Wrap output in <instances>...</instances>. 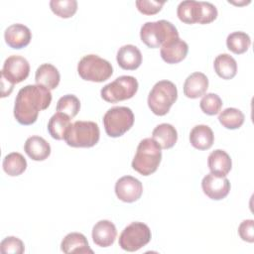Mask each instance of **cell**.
Returning a JSON list of instances; mask_svg holds the SVG:
<instances>
[{
	"label": "cell",
	"mask_w": 254,
	"mask_h": 254,
	"mask_svg": "<svg viewBox=\"0 0 254 254\" xmlns=\"http://www.w3.org/2000/svg\"><path fill=\"white\" fill-rule=\"evenodd\" d=\"M152 234L149 226L143 222L135 221L127 225L119 236V246L128 252H134L151 240Z\"/></svg>",
	"instance_id": "cell-9"
},
{
	"label": "cell",
	"mask_w": 254,
	"mask_h": 254,
	"mask_svg": "<svg viewBox=\"0 0 254 254\" xmlns=\"http://www.w3.org/2000/svg\"><path fill=\"white\" fill-rule=\"evenodd\" d=\"M152 139H154L162 149H170L177 143L178 132L173 125L162 123L154 128Z\"/></svg>",
	"instance_id": "cell-23"
},
{
	"label": "cell",
	"mask_w": 254,
	"mask_h": 254,
	"mask_svg": "<svg viewBox=\"0 0 254 254\" xmlns=\"http://www.w3.org/2000/svg\"><path fill=\"white\" fill-rule=\"evenodd\" d=\"M238 234L240 238L246 242H254V220L246 219L243 220L238 226Z\"/></svg>",
	"instance_id": "cell-36"
},
{
	"label": "cell",
	"mask_w": 254,
	"mask_h": 254,
	"mask_svg": "<svg viewBox=\"0 0 254 254\" xmlns=\"http://www.w3.org/2000/svg\"><path fill=\"white\" fill-rule=\"evenodd\" d=\"M208 88V78L202 72L190 74L184 83V94L191 99L198 98L205 94Z\"/></svg>",
	"instance_id": "cell-17"
},
{
	"label": "cell",
	"mask_w": 254,
	"mask_h": 254,
	"mask_svg": "<svg viewBox=\"0 0 254 254\" xmlns=\"http://www.w3.org/2000/svg\"><path fill=\"white\" fill-rule=\"evenodd\" d=\"M217 17L216 7L204 1H199V14H198V24H209L213 22Z\"/></svg>",
	"instance_id": "cell-34"
},
{
	"label": "cell",
	"mask_w": 254,
	"mask_h": 254,
	"mask_svg": "<svg viewBox=\"0 0 254 254\" xmlns=\"http://www.w3.org/2000/svg\"><path fill=\"white\" fill-rule=\"evenodd\" d=\"M99 137V127L95 122L75 121L69 126L64 140L73 148H90L98 143Z\"/></svg>",
	"instance_id": "cell-5"
},
{
	"label": "cell",
	"mask_w": 254,
	"mask_h": 254,
	"mask_svg": "<svg viewBox=\"0 0 254 254\" xmlns=\"http://www.w3.org/2000/svg\"><path fill=\"white\" fill-rule=\"evenodd\" d=\"M251 45V39L245 32H233L226 38L227 49L236 55L244 54Z\"/></svg>",
	"instance_id": "cell-28"
},
{
	"label": "cell",
	"mask_w": 254,
	"mask_h": 254,
	"mask_svg": "<svg viewBox=\"0 0 254 254\" xmlns=\"http://www.w3.org/2000/svg\"><path fill=\"white\" fill-rule=\"evenodd\" d=\"M245 116L243 112L234 107H228L221 111L218 115L220 124L226 129L234 130L240 128L244 123Z\"/></svg>",
	"instance_id": "cell-29"
},
{
	"label": "cell",
	"mask_w": 254,
	"mask_h": 254,
	"mask_svg": "<svg viewBox=\"0 0 254 254\" xmlns=\"http://www.w3.org/2000/svg\"><path fill=\"white\" fill-rule=\"evenodd\" d=\"M119 66L126 70H135L142 64V54L134 45L122 46L116 56Z\"/></svg>",
	"instance_id": "cell-16"
},
{
	"label": "cell",
	"mask_w": 254,
	"mask_h": 254,
	"mask_svg": "<svg viewBox=\"0 0 254 254\" xmlns=\"http://www.w3.org/2000/svg\"><path fill=\"white\" fill-rule=\"evenodd\" d=\"M25 153L34 161H44L51 155L50 144L40 136L29 137L24 145Z\"/></svg>",
	"instance_id": "cell-19"
},
{
	"label": "cell",
	"mask_w": 254,
	"mask_h": 254,
	"mask_svg": "<svg viewBox=\"0 0 254 254\" xmlns=\"http://www.w3.org/2000/svg\"><path fill=\"white\" fill-rule=\"evenodd\" d=\"M178 98V89L175 83L170 80H160L155 83L148 95V106L151 111L164 116Z\"/></svg>",
	"instance_id": "cell-3"
},
{
	"label": "cell",
	"mask_w": 254,
	"mask_h": 254,
	"mask_svg": "<svg viewBox=\"0 0 254 254\" xmlns=\"http://www.w3.org/2000/svg\"><path fill=\"white\" fill-rule=\"evenodd\" d=\"M162 148L152 138H145L138 144L132 161V168L142 176L155 173L162 160Z\"/></svg>",
	"instance_id": "cell-2"
},
{
	"label": "cell",
	"mask_w": 254,
	"mask_h": 254,
	"mask_svg": "<svg viewBox=\"0 0 254 254\" xmlns=\"http://www.w3.org/2000/svg\"><path fill=\"white\" fill-rule=\"evenodd\" d=\"M51 102L50 89L39 84H28L18 91L14 104V117L22 125H32L37 121L39 112L47 109Z\"/></svg>",
	"instance_id": "cell-1"
},
{
	"label": "cell",
	"mask_w": 254,
	"mask_h": 254,
	"mask_svg": "<svg viewBox=\"0 0 254 254\" xmlns=\"http://www.w3.org/2000/svg\"><path fill=\"white\" fill-rule=\"evenodd\" d=\"M35 80L36 84L43 85L52 90L58 87L61 80V74L55 65L51 64H43L36 70Z\"/></svg>",
	"instance_id": "cell-21"
},
{
	"label": "cell",
	"mask_w": 254,
	"mask_h": 254,
	"mask_svg": "<svg viewBox=\"0 0 254 254\" xmlns=\"http://www.w3.org/2000/svg\"><path fill=\"white\" fill-rule=\"evenodd\" d=\"M77 72L84 80L103 82L112 75L113 67L106 60L96 55H87L78 62Z\"/></svg>",
	"instance_id": "cell-6"
},
{
	"label": "cell",
	"mask_w": 254,
	"mask_h": 254,
	"mask_svg": "<svg viewBox=\"0 0 254 254\" xmlns=\"http://www.w3.org/2000/svg\"><path fill=\"white\" fill-rule=\"evenodd\" d=\"M199 14V1H182L177 8L178 18L186 24L197 23Z\"/></svg>",
	"instance_id": "cell-27"
},
{
	"label": "cell",
	"mask_w": 254,
	"mask_h": 254,
	"mask_svg": "<svg viewBox=\"0 0 254 254\" xmlns=\"http://www.w3.org/2000/svg\"><path fill=\"white\" fill-rule=\"evenodd\" d=\"M207 165L211 174L217 177H225L232 168V161L225 151L217 149L209 154Z\"/></svg>",
	"instance_id": "cell-18"
},
{
	"label": "cell",
	"mask_w": 254,
	"mask_h": 254,
	"mask_svg": "<svg viewBox=\"0 0 254 254\" xmlns=\"http://www.w3.org/2000/svg\"><path fill=\"white\" fill-rule=\"evenodd\" d=\"M134 124L133 111L126 106H114L103 116V125L109 137L117 138L125 134Z\"/></svg>",
	"instance_id": "cell-7"
},
{
	"label": "cell",
	"mask_w": 254,
	"mask_h": 254,
	"mask_svg": "<svg viewBox=\"0 0 254 254\" xmlns=\"http://www.w3.org/2000/svg\"><path fill=\"white\" fill-rule=\"evenodd\" d=\"M115 193L124 202H134L143 193L142 183L132 176H124L116 182Z\"/></svg>",
	"instance_id": "cell-11"
},
{
	"label": "cell",
	"mask_w": 254,
	"mask_h": 254,
	"mask_svg": "<svg viewBox=\"0 0 254 254\" xmlns=\"http://www.w3.org/2000/svg\"><path fill=\"white\" fill-rule=\"evenodd\" d=\"M70 125V118L67 115L62 112H57L48 122V132L52 138L56 140H63L64 139Z\"/></svg>",
	"instance_id": "cell-25"
},
{
	"label": "cell",
	"mask_w": 254,
	"mask_h": 254,
	"mask_svg": "<svg viewBox=\"0 0 254 254\" xmlns=\"http://www.w3.org/2000/svg\"><path fill=\"white\" fill-rule=\"evenodd\" d=\"M137 9L144 15H155L161 11L165 1H154V0H137L135 2Z\"/></svg>",
	"instance_id": "cell-35"
},
{
	"label": "cell",
	"mask_w": 254,
	"mask_h": 254,
	"mask_svg": "<svg viewBox=\"0 0 254 254\" xmlns=\"http://www.w3.org/2000/svg\"><path fill=\"white\" fill-rule=\"evenodd\" d=\"M0 251L3 254H22L25 251L24 243L15 236H8L0 243Z\"/></svg>",
	"instance_id": "cell-33"
},
{
	"label": "cell",
	"mask_w": 254,
	"mask_h": 254,
	"mask_svg": "<svg viewBox=\"0 0 254 254\" xmlns=\"http://www.w3.org/2000/svg\"><path fill=\"white\" fill-rule=\"evenodd\" d=\"M190 142L197 150H207L214 142V135L211 128L207 125H195L190 133Z\"/></svg>",
	"instance_id": "cell-22"
},
{
	"label": "cell",
	"mask_w": 254,
	"mask_h": 254,
	"mask_svg": "<svg viewBox=\"0 0 254 254\" xmlns=\"http://www.w3.org/2000/svg\"><path fill=\"white\" fill-rule=\"evenodd\" d=\"M213 66L216 74L222 79H231L237 72V63L228 54L218 55L214 59Z\"/></svg>",
	"instance_id": "cell-24"
},
{
	"label": "cell",
	"mask_w": 254,
	"mask_h": 254,
	"mask_svg": "<svg viewBox=\"0 0 254 254\" xmlns=\"http://www.w3.org/2000/svg\"><path fill=\"white\" fill-rule=\"evenodd\" d=\"M138 87V81L134 76L121 75L104 85L100 90V94L105 101L116 103L132 98L136 94Z\"/></svg>",
	"instance_id": "cell-8"
},
{
	"label": "cell",
	"mask_w": 254,
	"mask_h": 254,
	"mask_svg": "<svg viewBox=\"0 0 254 254\" xmlns=\"http://www.w3.org/2000/svg\"><path fill=\"white\" fill-rule=\"evenodd\" d=\"M61 249L64 253H93L88 245L86 237L79 232H71L64 236L61 243Z\"/></svg>",
	"instance_id": "cell-20"
},
{
	"label": "cell",
	"mask_w": 254,
	"mask_h": 254,
	"mask_svg": "<svg viewBox=\"0 0 254 254\" xmlns=\"http://www.w3.org/2000/svg\"><path fill=\"white\" fill-rule=\"evenodd\" d=\"M79 109L80 101L73 94H65L58 100L57 111L67 115L70 119L77 115Z\"/></svg>",
	"instance_id": "cell-30"
},
{
	"label": "cell",
	"mask_w": 254,
	"mask_h": 254,
	"mask_svg": "<svg viewBox=\"0 0 254 254\" xmlns=\"http://www.w3.org/2000/svg\"><path fill=\"white\" fill-rule=\"evenodd\" d=\"M2 167L8 176L17 177L26 171L27 161L22 154L18 152H12L5 156L3 159Z\"/></svg>",
	"instance_id": "cell-26"
},
{
	"label": "cell",
	"mask_w": 254,
	"mask_h": 254,
	"mask_svg": "<svg viewBox=\"0 0 254 254\" xmlns=\"http://www.w3.org/2000/svg\"><path fill=\"white\" fill-rule=\"evenodd\" d=\"M51 10L61 18H70L77 10V2L75 0H52L50 2Z\"/></svg>",
	"instance_id": "cell-31"
},
{
	"label": "cell",
	"mask_w": 254,
	"mask_h": 254,
	"mask_svg": "<svg viewBox=\"0 0 254 254\" xmlns=\"http://www.w3.org/2000/svg\"><path fill=\"white\" fill-rule=\"evenodd\" d=\"M178 37L177 28L167 20L146 22L140 30L141 41L152 49L161 48L166 42Z\"/></svg>",
	"instance_id": "cell-4"
},
{
	"label": "cell",
	"mask_w": 254,
	"mask_h": 254,
	"mask_svg": "<svg viewBox=\"0 0 254 254\" xmlns=\"http://www.w3.org/2000/svg\"><path fill=\"white\" fill-rule=\"evenodd\" d=\"M201 189L206 196L213 200H220L227 196L230 191L229 180L225 177H217L207 174L201 181Z\"/></svg>",
	"instance_id": "cell-12"
},
{
	"label": "cell",
	"mask_w": 254,
	"mask_h": 254,
	"mask_svg": "<svg viewBox=\"0 0 254 254\" xmlns=\"http://www.w3.org/2000/svg\"><path fill=\"white\" fill-rule=\"evenodd\" d=\"M29 62L21 56L13 55L5 60L1 70V78L15 85L25 80L29 76Z\"/></svg>",
	"instance_id": "cell-10"
},
{
	"label": "cell",
	"mask_w": 254,
	"mask_h": 254,
	"mask_svg": "<svg viewBox=\"0 0 254 254\" xmlns=\"http://www.w3.org/2000/svg\"><path fill=\"white\" fill-rule=\"evenodd\" d=\"M188 52V44L178 37L166 42L161 47L160 54L163 61L167 64H178L187 57Z\"/></svg>",
	"instance_id": "cell-13"
},
{
	"label": "cell",
	"mask_w": 254,
	"mask_h": 254,
	"mask_svg": "<svg viewBox=\"0 0 254 254\" xmlns=\"http://www.w3.org/2000/svg\"><path fill=\"white\" fill-rule=\"evenodd\" d=\"M199 107L201 111L207 115H215L219 113L222 107V100L216 93H206L202 96Z\"/></svg>",
	"instance_id": "cell-32"
},
{
	"label": "cell",
	"mask_w": 254,
	"mask_h": 254,
	"mask_svg": "<svg viewBox=\"0 0 254 254\" xmlns=\"http://www.w3.org/2000/svg\"><path fill=\"white\" fill-rule=\"evenodd\" d=\"M4 39L10 48L20 50L30 44L32 33L27 26L17 23L9 26L5 30Z\"/></svg>",
	"instance_id": "cell-14"
},
{
	"label": "cell",
	"mask_w": 254,
	"mask_h": 254,
	"mask_svg": "<svg viewBox=\"0 0 254 254\" xmlns=\"http://www.w3.org/2000/svg\"><path fill=\"white\" fill-rule=\"evenodd\" d=\"M117 236V230L113 222L109 220H99L92 228V240L100 247L111 246Z\"/></svg>",
	"instance_id": "cell-15"
}]
</instances>
